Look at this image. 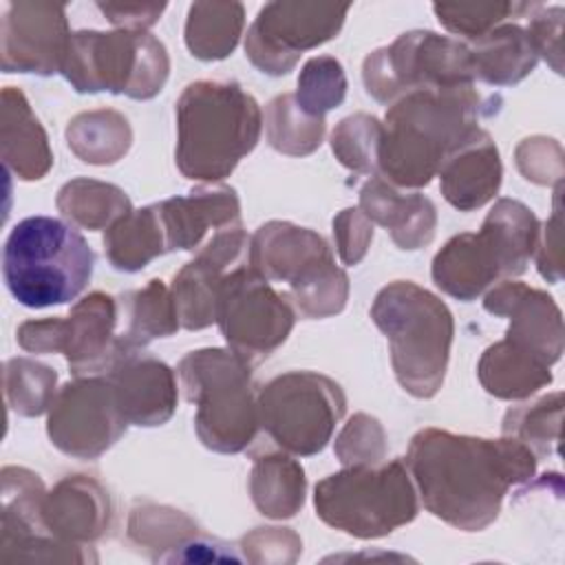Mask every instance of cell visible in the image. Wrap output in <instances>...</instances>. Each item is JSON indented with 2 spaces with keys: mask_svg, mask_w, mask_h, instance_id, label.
I'll return each mask as SVG.
<instances>
[{
  "mask_svg": "<svg viewBox=\"0 0 565 565\" xmlns=\"http://www.w3.org/2000/svg\"><path fill=\"white\" fill-rule=\"evenodd\" d=\"M536 461L512 437L486 439L430 426L413 435L404 463L433 516L479 532L499 516L510 488L534 477Z\"/></svg>",
  "mask_w": 565,
  "mask_h": 565,
  "instance_id": "cell-1",
  "label": "cell"
},
{
  "mask_svg": "<svg viewBox=\"0 0 565 565\" xmlns=\"http://www.w3.org/2000/svg\"><path fill=\"white\" fill-rule=\"evenodd\" d=\"M475 86L417 88L388 104L377 143L375 174L395 188H424L444 157L497 110Z\"/></svg>",
  "mask_w": 565,
  "mask_h": 565,
  "instance_id": "cell-2",
  "label": "cell"
},
{
  "mask_svg": "<svg viewBox=\"0 0 565 565\" xmlns=\"http://www.w3.org/2000/svg\"><path fill=\"white\" fill-rule=\"evenodd\" d=\"M260 130V106L241 84L192 82L177 102V168L192 181H221L256 148Z\"/></svg>",
  "mask_w": 565,
  "mask_h": 565,
  "instance_id": "cell-3",
  "label": "cell"
},
{
  "mask_svg": "<svg viewBox=\"0 0 565 565\" xmlns=\"http://www.w3.org/2000/svg\"><path fill=\"white\" fill-rule=\"evenodd\" d=\"M371 318L388 340L399 386L417 399L435 397L444 384L455 335L446 302L413 280H395L377 291Z\"/></svg>",
  "mask_w": 565,
  "mask_h": 565,
  "instance_id": "cell-4",
  "label": "cell"
},
{
  "mask_svg": "<svg viewBox=\"0 0 565 565\" xmlns=\"http://www.w3.org/2000/svg\"><path fill=\"white\" fill-rule=\"evenodd\" d=\"M539 230V218L527 205L499 199L479 232H461L435 254L430 267L435 285L468 302L494 282L521 276L534 256Z\"/></svg>",
  "mask_w": 565,
  "mask_h": 565,
  "instance_id": "cell-5",
  "label": "cell"
},
{
  "mask_svg": "<svg viewBox=\"0 0 565 565\" xmlns=\"http://www.w3.org/2000/svg\"><path fill=\"white\" fill-rule=\"evenodd\" d=\"M95 254L73 223L29 216L15 223L2 249V278L11 296L44 309L75 300L93 276Z\"/></svg>",
  "mask_w": 565,
  "mask_h": 565,
  "instance_id": "cell-6",
  "label": "cell"
},
{
  "mask_svg": "<svg viewBox=\"0 0 565 565\" xmlns=\"http://www.w3.org/2000/svg\"><path fill=\"white\" fill-rule=\"evenodd\" d=\"M183 397L196 406L194 428L214 452L245 450L260 424L252 366L230 349L190 351L177 366Z\"/></svg>",
  "mask_w": 565,
  "mask_h": 565,
  "instance_id": "cell-7",
  "label": "cell"
},
{
  "mask_svg": "<svg viewBox=\"0 0 565 565\" xmlns=\"http://www.w3.org/2000/svg\"><path fill=\"white\" fill-rule=\"evenodd\" d=\"M247 265L269 282H287L302 318H329L344 309L349 276L327 241L289 221H269L249 238Z\"/></svg>",
  "mask_w": 565,
  "mask_h": 565,
  "instance_id": "cell-8",
  "label": "cell"
},
{
  "mask_svg": "<svg viewBox=\"0 0 565 565\" xmlns=\"http://www.w3.org/2000/svg\"><path fill=\"white\" fill-rule=\"evenodd\" d=\"M320 521L355 539H380L417 516L419 499L402 459L344 466L313 488Z\"/></svg>",
  "mask_w": 565,
  "mask_h": 565,
  "instance_id": "cell-9",
  "label": "cell"
},
{
  "mask_svg": "<svg viewBox=\"0 0 565 565\" xmlns=\"http://www.w3.org/2000/svg\"><path fill=\"white\" fill-rule=\"evenodd\" d=\"M168 51L148 31H73L60 73L77 93L152 99L166 86Z\"/></svg>",
  "mask_w": 565,
  "mask_h": 565,
  "instance_id": "cell-10",
  "label": "cell"
},
{
  "mask_svg": "<svg viewBox=\"0 0 565 565\" xmlns=\"http://www.w3.org/2000/svg\"><path fill=\"white\" fill-rule=\"evenodd\" d=\"M258 424L285 452L311 457L331 441L347 411L338 382L316 371H287L256 393Z\"/></svg>",
  "mask_w": 565,
  "mask_h": 565,
  "instance_id": "cell-11",
  "label": "cell"
},
{
  "mask_svg": "<svg viewBox=\"0 0 565 565\" xmlns=\"http://www.w3.org/2000/svg\"><path fill=\"white\" fill-rule=\"evenodd\" d=\"M362 79L380 104L417 88L475 86L470 46L435 31H408L364 57Z\"/></svg>",
  "mask_w": 565,
  "mask_h": 565,
  "instance_id": "cell-12",
  "label": "cell"
},
{
  "mask_svg": "<svg viewBox=\"0 0 565 565\" xmlns=\"http://www.w3.org/2000/svg\"><path fill=\"white\" fill-rule=\"evenodd\" d=\"M216 324L227 349L252 369L265 362L291 333L296 309L249 265L232 269L216 296Z\"/></svg>",
  "mask_w": 565,
  "mask_h": 565,
  "instance_id": "cell-13",
  "label": "cell"
},
{
  "mask_svg": "<svg viewBox=\"0 0 565 565\" xmlns=\"http://www.w3.org/2000/svg\"><path fill=\"white\" fill-rule=\"evenodd\" d=\"M15 335L29 353H64L75 377L106 373L124 351L119 344V302L104 291L84 296L64 318L26 320Z\"/></svg>",
  "mask_w": 565,
  "mask_h": 565,
  "instance_id": "cell-14",
  "label": "cell"
},
{
  "mask_svg": "<svg viewBox=\"0 0 565 565\" xmlns=\"http://www.w3.org/2000/svg\"><path fill=\"white\" fill-rule=\"evenodd\" d=\"M349 4L276 0L267 2L245 35L247 60L267 75H287L309 49L333 40Z\"/></svg>",
  "mask_w": 565,
  "mask_h": 565,
  "instance_id": "cell-15",
  "label": "cell"
},
{
  "mask_svg": "<svg viewBox=\"0 0 565 565\" xmlns=\"http://www.w3.org/2000/svg\"><path fill=\"white\" fill-rule=\"evenodd\" d=\"M128 428L106 375H77L53 397L46 419L51 444L77 459H97Z\"/></svg>",
  "mask_w": 565,
  "mask_h": 565,
  "instance_id": "cell-16",
  "label": "cell"
},
{
  "mask_svg": "<svg viewBox=\"0 0 565 565\" xmlns=\"http://www.w3.org/2000/svg\"><path fill=\"white\" fill-rule=\"evenodd\" d=\"M42 479L20 466L2 468V561H44V563H86L97 561L88 545H73L55 539L42 523Z\"/></svg>",
  "mask_w": 565,
  "mask_h": 565,
  "instance_id": "cell-17",
  "label": "cell"
},
{
  "mask_svg": "<svg viewBox=\"0 0 565 565\" xmlns=\"http://www.w3.org/2000/svg\"><path fill=\"white\" fill-rule=\"evenodd\" d=\"M66 7L57 2H9L0 24L4 73H60L68 46Z\"/></svg>",
  "mask_w": 565,
  "mask_h": 565,
  "instance_id": "cell-18",
  "label": "cell"
},
{
  "mask_svg": "<svg viewBox=\"0 0 565 565\" xmlns=\"http://www.w3.org/2000/svg\"><path fill=\"white\" fill-rule=\"evenodd\" d=\"M247 258L249 238L243 225H234L212 234L199 254L174 274L170 294L183 329L199 331L216 322L218 287L232 269L247 265Z\"/></svg>",
  "mask_w": 565,
  "mask_h": 565,
  "instance_id": "cell-19",
  "label": "cell"
},
{
  "mask_svg": "<svg viewBox=\"0 0 565 565\" xmlns=\"http://www.w3.org/2000/svg\"><path fill=\"white\" fill-rule=\"evenodd\" d=\"M128 539L146 550L154 563H205L241 561L232 545L207 536L181 510L139 501L128 516Z\"/></svg>",
  "mask_w": 565,
  "mask_h": 565,
  "instance_id": "cell-20",
  "label": "cell"
},
{
  "mask_svg": "<svg viewBox=\"0 0 565 565\" xmlns=\"http://www.w3.org/2000/svg\"><path fill=\"white\" fill-rule=\"evenodd\" d=\"M483 309L510 320L505 331L510 342L532 351L550 366L561 360L563 318L558 305L547 296V291L519 280H501L486 294Z\"/></svg>",
  "mask_w": 565,
  "mask_h": 565,
  "instance_id": "cell-21",
  "label": "cell"
},
{
  "mask_svg": "<svg viewBox=\"0 0 565 565\" xmlns=\"http://www.w3.org/2000/svg\"><path fill=\"white\" fill-rule=\"evenodd\" d=\"M104 375L110 380L128 424L161 426L177 411L179 388L174 371L141 349L121 351Z\"/></svg>",
  "mask_w": 565,
  "mask_h": 565,
  "instance_id": "cell-22",
  "label": "cell"
},
{
  "mask_svg": "<svg viewBox=\"0 0 565 565\" xmlns=\"http://www.w3.org/2000/svg\"><path fill=\"white\" fill-rule=\"evenodd\" d=\"M42 523L60 541L88 545L113 525L110 494L88 475H68L44 494Z\"/></svg>",
  "mask_w": 565,
  "mask_h": 565,
  "instance_id": "cell-23",
  "label": "cell"
},
{
  "mask_svg": "<svg viewBox=\"0 0 565 565\" xmlns=\"http://www.w3.org/2000/svg\"><path fill=\"white\" fill-rule=\"evenodd\" d=\"M437 177L444 199L459 212H472L492 201L501 188L503 166L490 132L470 130L444 157Z\"/></svg>",
  "mask_w": 565,
  "mask_h": 565,
  "instance_id": "cell-24",
  "label": "cell"
},
{
  "mask_svg": "<svg viewBox=\"0 0 565 565\" xmlns=\"http://www.w3.org/2000/svg\"><path fill=\"white\" fill-rule=\"evenodd\" d=\"M159 205V214L166 230V247L196 249L221 230L241 225V201L234 188H196L185 196L166 199Z\"/></svg>",
  "mask_w": 565,
  "mask_h": 565,
  "instance_id": "cell-25",
  "label": "cell"
},
{
  "mask_svg": "<svg viewBox=\"0 0 565 565\" xmlns=\"http://www.w3.org/2000/svg\"><path fill=\"white\" fill-rule=\"evenodd\" d=\"M360 210L371 223L382 225L399 249H419L435 236L437 210L433 201L417 192H399L377 174L362 185Z\"/></svg>",
  "mask_w": 565,
  "mask_h": 565,
  "instance_id": "cell-26",
  "label": "cell"
},
{
  "mask_svg": "<svg viewBox=\"0 0 565 565\" xmlns=\"http://www.w3.org/2000/svg\"><path fill=\"white\" fill-rule=\"evenodd\" d=\"M0 148L4 170L22 181H38L53 166L49 137L29 99L15 86H4L2 90Z\"/></svg>",
  "mask_w": 565,
  "mask_h": 565,
  "instance_id": "cell-27",
  "label": "cell"
},
{
  "mask_svg": "<svg viewBox=\"0 0 565 565\" xmlns=\"http://www.w3.org/2000/svg\"><path fill=\"white\" fill-rule=\"evenodd\" d=\"M477 375L481 386L499 399H525L552 382L550 364L508 338L483 351Z\"/></svg>",
  "mask_w": 565,
  "mask_h": 565,
  "instance_id": "cell-28",
  "label": "cell"
},
{
  "mask_svg": "<svg viewBox=\"0 0 565 565\" xmlns=\"http://www.w3.org/2000/svg\"><path fill=\"white\" fill-rule=\"evenodd\" d=\"M119 302V344L124 351L143 349L157 338L179 331V316L170 287L152 278L141 289L126 291Z\"/></svg>",
  "mask_w": 565,
  "mask_h": 565,
  "instance_id": "cell-29",
  "label": "cell"
},
{
  "mask_svg": "<svg viewBox=\"0 0 565 565\" xmlns=\"http://www.w3.org/2000/svg\"><path fill=\"white\" fill-rule=\"evenodd\" d=\"M475 79L492 86H512L527 77L539 55L523 26L503 22L470 46Z\"/></svg>",
  "mask_w": 565,
  "mask_h": 565,
  "instance_id": "cell-30",
  "label": "cell"
},
{
  "mask_svg": "<svg viewBox=\"0 0 565 565\" xmlns=\"http://www.w3.org/2000/svg\"><path fill=\"white\" fill-rule=\"evenodd\" d=\"M307 479L289 452H260L249 472V494L256 510L269 519H291L305 503Z\"/></svg>",
  "mask_w": 565,
  "mask_h": 565,
  "instance_id": "cell-31",
  "label": "cell"
},
{
  "mask_svg": "<svg viewBox=\"0 0 565 565\" xmlns=\"http://www.w3.org/2000/svg\"><path fill=\"white\" fill-rule=\"evenodd\" d=\"M104 252L119 271H139L157 256L166 254V230L159 205L130 210L104 234Z\"/></svg>",
  "mask_w": 565,
  "mask_h": 565,
  "instance_id": "cell-32",
  "label": "cell"
},
{
  "mask_svg": "<svg viewBox=\"0 0 565 565\" xmlns=\"http://www.w3.org/2000/svg\"><path fill=\"white\" fill-rule=\"evenodd\" d=\"M243 26L241 2H194L185 20V46L203 62L223 60L236 49Z\"/></svg>",
  "mask_w": 565,
  "mask_h": 565,
  "instance_id": "cell-33",
  "label": "cell"
},
{
  "mask_svg": "<svg viewBox=\"0 0 565 565\" xmlns=\"http://www.w3.org/2000/svg\"><path fill=\"white\" fill-rule=\"evenodd\" d=\"M66 143L84 163L110 166L128 152L132 130L121 113L99 108L79 113L68 121Z\"/></svg>",
  "mask_w": 565,
  "mask_h": 565,
  "instance_id": "cell-34",
  "label": "cell"
},
{
  "mask_svg": "<svg viewBox=\"0 0 565 565\" xmlns=\"http://www.w3.org/2000/svg\"><path fill=\"white\" fill-rule=\"evenodd\" d=\"M55 205L73 225L84 230H108L132 210V203L121 188L86 177L64 183Z\"/></svg>",
  "mask_w": 565,
  "mask_h": 565,
  "instance_id": "cell-35",
  "label": "cell"
},
{
  "mask_svg": "<svg viewBox=\"0 0 565 565\" xmlns=\"http://www.w3.org/2000/svg\"><path fill=\"white\" fill-rule=\"evenodd\" d=\"M263 121L267 143L289 157H307L318 150L327 130L324 117L305 113L294 93L274 97L265 108Z\"/></svg>",
  "mask_w": 565,
  "mask_h": 565,
  "instance_id": "cell-36",
  "label": "cell"
},
{
  "mask_svg": "<svg viewBox=\"0 0 565 565\" xmlns=\"http://www.w3.org/2000/svg\"><path fill=\"white\" fill-rule=\"evenodd\" d=\"M563 419V393H550L534 404L514 406L505 413L501 430L527 446L536 459H545L556 452L561 439Z\"/></svg>",
  "mask_w": 565,
  "mask_h": 565,
  "instance_id": "cell-37",
  "label": "cell"
},
{
  "mask_svg": "<svg viewBox=\"0 0 565 565\" xmlns=\"http://www.w3.org/2000/svg\"><path fill=\"white\" fill-rule=\"evenodd\" d=\"M57 373L31 358H11L4 362V399L22 417H38L51 408Z\"/></svg>",
  "mask_w": 565,
  "mask_h": 565,
  "instance_id": "cell-38",
  "label": "cell"
},
{
  "mask_svg": "<svg viewBox=\"0 0 565 565\" xmlns=\"http://www.w3.org/2000/svg\"><path fill=\"white\" fill-rule=\"evenodd\" d=\"M536 7L539 2H435L433 11L444 29L477 42L508 18H521Z\"/></svg>",
  "mask_w": 565,
  "mask_h": 565,
  "instance_id": "cell-39",
  "label": "cell"
},
{
  "mask_svg": "<svg viewBox=\"0 0 565 565\" xmlns=\"http://www.w3.org/2000/svg\"><path fill=\"white\" fill-rule=\"evenodd\" d=\"M382 121L369 113L344 117L331 132L335 159L355 174H375Z\"/></svg>",
  "mask_w": 565,
  "mask_h": 565,
  "instance_id": "cell-40",
  "label": "cell"
},
{
  "mask_svg": "<svg viewBox=\"0 0 565 565\" xmlns=\"http://www.w3.org/2000/svg\"><path fill=\"white\" fill-rule=\"evenodd\" d=\"M300 108L313 117H324L347 97V75L342 64L331 55L311 57L300 75L294 93Z\"/></svg>",
  "mask_w": 565,
  "mask_h": 565,
  "instance_id": "cell-41",
  "label": "cell"
},
{
  "mask_svg": "<svg viewBox=\"0 0 565 565\" xmlns=\"http://www.w3.org/2000/svg\"><path fill=\"white\" fill-rule=\"evenodd\" d=\"M333 452L342 466L380 463L386 457V433L375 417L355 413L340 430Z\"/></svg>",
  "mask_w": 565,
  "mask_h": 565,
  "instance_id": "cell-42",
  "label": "cell"
},
{
  "mask_svg": "<svg viewBox=\"0 0 565 565\" xmlns=\"http://www.w3.org/2000/svg\"><path fill=\"white\" fill-rule=\"evenodd\" d=\"M516 166L521 174L539 185L563 183V150L556 139L527 137L516 146Z\"/></svg>",
  "mask_w": 565,
  "mask_h": 565,
  "instance_id": "cell-43",
  "label": "cell"
},
{
  "mask_svg": "<svg viewBox=\"0 0 565 565\" xmlns=\"http://www.w3.org/2000/svg\"><path fill=\"white\" fill-rule=\"evenodd\" d=\"M243 558L252 563H294L302 541L289 527H256L241 539Z\"/></svg>",
  "mask_w": 565,
  "mask_h": 565,
  "instance_id": "cell-44",
  "label": "cell"
},
{
  "mask_svg": "<svg viewBox=\"0 0 565 565\" xmlns=\"http://www.w3.org/2000/svg\"><path fill=\"white\" fill-rule=\"evenodd\" d=\"M563 7L539 4L525 29L536 55L545 57L556 73H563Z\"/></svg>",
  "mask_w": 565,
  "mask_h": 565,
  "instance_id": "cell-45",
  "label": "cell"
},
{
  "mask_svg": "<svg viewBox=\"0 0 565 565\" xmlns=\"http://www.w3.org/2000/svg\"><path fill=\"white\" fill-rule=\"evenodd\" d=\"M333 241L344 265H358L373 241V223L360 207H347L333 218Z\"/></svg>",
  "mask_w": 565,
  "mask_h": 565,
  "instance_id": "cell-46",
  "label": "cell"
},
{
  "mask_svg": "<svg viewBox=\"0 0 565 565\" xmlns=\"http://www.w3.org/2000/svg\"><path fill=\"white\" fill-rule=\"evenodd\" d=\"M561 190H563V183H558L556 190H554V210H552V216L545 221L543 230H539V241H536V249H534V258H536L539 274H541L547 282H558V280L563 278Z\"/></svg>",
  "mask_w": 565,
  "mask_h": 565,
  "instance_id": "cell-47",
  "label": "cell"
},
{
  "mask_svg": "<svg viewBox=\"0 0 565 565\" xmlns=\"http://www.w3.org/2000/svg\"><path fill=\"white\" fill-rule=\"evenodd\" d=\"M166 7V2H97V9L108 18V22L126 31L150 29Z\"/></svg>",
  "mask_w": 565,
  "mask_h": 565,
  "instance_id": "cell-48",
  "label": "cell"
}]
</instances>
